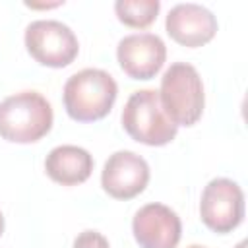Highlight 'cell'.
<instances>
[{"instance_id": "6da1fadb", "label": "cell", "mask_w": 248, "mask_h": 248, "mask_svg": "<svg viewBox=\"0 0 248 248\" xmlns=\"http://www.w3.org/2000/svg\"><path fill=\"white\" fill-rule=\"evenodd\" d=\"M118 95L114 78L101 68H83L68 78L62 99L68 116L76 122H97L105 118Z\"/></svg>"}, {"instance_id": "7a4b0ae2", "label": "cell", "mask_w": 248, "mask_h": 248, "mask_svg": "<svg viewBox=\"0 0 248 248\" xmlns=\"http://www.w3.org/2000/svg\"><path fill=\"white\" fill-rule=\"evenodd\" d=\"M52 122V107L39 91H19L0 103V138L6 141H39L50 132Z\"/></svg>"}, {"instance_id": "3957f363", "label": "cell", "mask_w": 248, "mask_h": 248, "mask_svg": "<svg viewBox=\"0 0 248 248\" xmlns=\"http://www.w3.org/2000/svg\"><path fill=\"white\" fill-rule=\"evenodd\" d=\"M157 93L165 114L174 126H194L202 118L205 91L203 81L192 64L172 62L165 70Z\"/></svg>"}, {"instance_id": "277c9868", "label": "cell", "mask_w": 248, "mask_h": 248, "mask_svg": "<svg viewBox=\"0 0 248 248\" xmlns=\"http://www.w3.org/2000/svg\"><path fill=\"white\" fill-rule=\"evenodd\" d=\"M122 128L134 141L151 147L170 143L178 132V126L165 114L155 89H138L128 97L122 108Z\"/></svg>"}, {"instance_id": "5b68a950", "label": "cell", "mask_w": 248, "mask_h": 248, "mask_svg": "<svg viewBox=\"0 0 248 248\" xmlns=\"http://www.w3.org/2000/svg\"><path fill=\"white\" fill-rule=\"evenodd\" d=\"M23 41L31 58L46 68H66L79 52L76 33L58 19L31 21L25 27Z\"/></svg>"}, {"instance_id": "8992f818", "label": "cell", "mask_w": 248, "mask_h": 248, "mask_svg": "<svg viewBox=\"0 0 248 248\" xmlns=\"http://www.w3.org/2000/svg\"><path fill=\"white\" fill-rule=\"evenodd\" d=\"M200 217L217 234L234 231L244 219V192L238 182L223 176L209 180L200 198Z\"/></svg>"}, {"instance_id": "52a82bcc", "label": "cell", "mask_w": 248, "mask_h": 248, "mask_svg": "<svg viewBox=\"0 0 248 248\" xmlns=\"http://www.w3.org/2000/svg\"><path fill=\"white\" fill-rule=\"evenodd\" d=\"M116 60L132 79H151L167 60L165 41L155 33H132L118 41Z\"/></svg>"}, {"instance_id": "ba28073f", "label": "cell", "mask_w": 248, "mask_h": 248, "mask_svg": "<svg viewBox=\"0 0 248 248\" xmlns=\"http://www.w3.org/2000/svg\"><path fill=\"white\" fill-rule=\"evenodd\" d=\"M149 182L147 161L128 149L114 151L103 165L101 186L114 200H132L140 196Z\"/></svg>"}, {"instance_id": "9c48e42d", "label": "cell", "mask_w": 248, "mask_h": 248, "mask_svg": "<svg viewBox=\"0 0 248 248\" xmlns=\"http://www.w3.org/2000/svg\"><path fill=\"white\" fill-rule=\"evenodd\" d=\"M132 232L140 248H176L182 236V223L174 209L153 202L136 211Z\"/></svg>"}, {"instance_id": "30bf717a", "label": "cell", "mask_w": 248, "mask_h": 248, "mask_svg": "<svg viewBox=\"0 0 248 248\" xmlns=\"http://www.w3.org/2000/svg\"><path fill=\"white\" fill-rule=\"evenodd\" d=\"M217 17L211 10L202 4L184 2L169 10L165 19V29L169 37L188 48H198L207 45L217 33Z\"/></svg>"}, {"instance_id": "8fae6325", "label": "cell", "mask_w": 248, "mask_h": 248, "mask_svg": "<svg viewBox=\"0 0 248 248\" xmlns=\"http://www.w3.org/2000/svg\"><path fill=\"white\" fill-rule=\"evenodd\" d=\"M45 170L50 180L62 186H76L91 176L93 155L79 145H56L48 151L45 159Z\"/></svg>"}, {"instance_id": "7c38bea8", "label": "cell", "mask_w": 248, "mask_h": 248, "mask_svg": "<svg viewBox=\"0 0 248 248\" xmlns=\"http://www.w3.org/2000/svg\"><path fill=\"white\" fill-rule=\"evenodd\" d=\"M161 10L159 0H118L114 2V12L120 23L132 29L149 27Z\"/></svg>"}, {"instance_id": "4fadbf2b", "label": "cell", "mask_w": 248, "mask_h": 248, "mask_svg": "<svg viewBox=\"0 0 248 248\" xmlns=\"http://www.w3.org/2000/svg\"><path fill=\"white\" fill-rule=\"evenodd\" d=\"M72 248H110L108 240L99 232V231H81L76 238H74V244Z\"/></svg>"}, {"instance_id": "5bb4252c", "label": "cell", "mask_w": 248, "mask_h": 248, "mask_svg": "<svg viewBox=\"0 0 248 248\" xmlns=\"http://www.w3.org/2000/svg\"><path fill=\"white\" fill-rule=\"evenodd\" d=\"M4 227H6V223H4V215H2V211H0V236L4 234Z\"/></svg>"}, {"instance_id": "9a60e30c", "label": "cell", "mask_w": 248, "mask_h": 248, "mask_svg": "<svg viewBox=\"0 0 248 248\" xmlns=\"http://www.w3.org/2000/svg\"><path fill=\"white\" fill-rule=\"evenodd\" d=\"M236 248H246V240H240V242L236 244Z\"/></svg>"}, {"instance_id": "2e32d148", "label": "cell", "mask_w": 248, "mask_h": 248, "mask_svg": "<svg viewBox=\"0 0 248 248\" xmlns=\"http://www.w3.org/2000/svg\"><path fill=\"white\" fill-rule=\"evenodd\" d=\"M186 248H205V246H202V244H190V246H186Z\"/></svg>"}]
</instances>
